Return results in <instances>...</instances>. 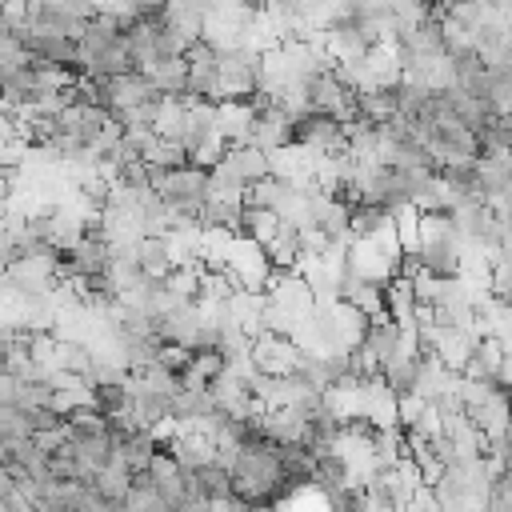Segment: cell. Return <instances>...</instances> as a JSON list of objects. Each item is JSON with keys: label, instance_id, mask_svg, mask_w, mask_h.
Returning <instances> with one entry per match:
<instances>
[{"label": "cell", "instance_id": "6da1fadb", "mask_svg": "<svg viewBox=\"0 0 512 512\" xmlns=\"http://www.w3.org/2000/svg\"><path fill=\"white\" fill-rule=\"evenodd\" d=\"M228 476H232V496H236L240 508L280 504L288 496L284 484H280V464H276V444L272 440L240 444L236 456L228 460Z\"/></svg>", "mask_w": 512, "mask_h": 512}, {"label": "cell", "instance_id": "7a4b0ae2", "mask_svg": "<svg viewBox=\"0 0 512 512\" xmlns=\"http://www.w3.org/2000/svg\"><path fill=\"white\" fill-rule=\"evenodd\" d=\"M156 188H160L164 204L172 208V220H196L200 204L208 200V168L188 160V164L164 172Z\"/></svg>", "mask_w": 512, "mask_h": 512}, {"label": "cell", "instance_id": "3957f363", "mask_svg": "<svg viewBox=\"0 0 512 512\" xmlns=\"http://www.w3.org/2000/svg\"><path fill=\"white\" fill-rule=\"evenodd\" d=\"M216 68H220V100H224V96H244V92L260 88L264 52L252 48V44L216 48Z\"/></svg>", "mask_w": 512, "mask_h": 512}, {"label": "cell", "instance_id": "277c9868", "mask_svg": "<svg viewBox=\"0 0 512 512\" xmlns=\"http://www.w3.org/2000/svg\"><path fill=\"white\" fill-rule=\"evenodd\" d=\"M292 144L308 152H344V120L320 108H304L292 116Z\"/></svg>", "mask_w": 512, "mask_h": 512}, {"label": "cell", "instance_id": "5b68a950", "mask_svg": "<svg viewBox=\"0 0 512 512\" xmlns=\"http://www.w3.org/2000/svg\"><path fill=\"white\" fill-rule=\"evenodd\" d=\"M416 136L428 144V152L436 156V164H452V160H476V132L464 128L460 120H436V124H420Z\"/></svg>", "mask_w": 512, "mask_h": 512}, {"label": "cell", "instance_id": "8992f818", "mask_svg": "<svg viewBox=\"0 0 512 512\" xmlns=\"http://www.w3.org/2000/svg\"><path fill=\"white\" fill-rule=\"evenodd\" d=\"M228 272L240 288H252V292H264L268 280H272V260H268V248L248 240V236H232L228 244Z\"/></svg>", "mask_w": 512, "mask_h": 512}, {"label": "cell", "instance_id": "52a82bcc", "mask_svg": "<svg viewBox=\"0 0 512 512\" xmlns=\"http://www.w3.org/2000/svg\"><path fill=\"white\" fill-rule=\"evenodd\" d=\"M184 64H188V96H204V100H220V68H216V48L196 36L184 48Z\"/></svg>", "mask_w": 512, "mask_h": 512}, {"label": "cell", "instance_id": "ba28073f", "mask_svg": "<svg viewBox=\"0 0 512 512\" xmlns=\"http://www.w3.org/2000/svg\"><path fill=\"white\" fill-rule=\"evenodd\" d=\"M248 144L272 152V148H284L292 144V116L284 108H276L272 100L264 108H252V124H248Z\"/></svg>", "mask_w": 512, "mask_h": 512}, {"label": "cell", "instance_id": "9c48e42d", "mask_svg": "<svg viewBox=\"0 0 512 512\" xmlns=\"http://www.w3.org/2000/svg\"><path fill=\"white\" fill-rule=\"evenodd\" d=\"M352 480V464H348V456L340 452V448H324V452H312V484L324 492V496H332L340 484H348Z\"/></svg>", "mask_w": 512, "mask_h": 512}, {"label": "cell", "instance_id": "30bf717a", "mask_svg": "<svg viewBox=\"0 0 512 512\" xmlns=\"http://www.w3.org/2000/svg\"><path fill=\"white\" fill-rule=\"evenodd\" d=\"M220 164H228L244 184H252V180H260V176H268V152L264 148H256V144H228L224 148V156H220Z\"/></svg>", "mask_w": 512, "mask_h": 512}, {"label": "cell", "instance_id": "8fae6325", "mask_svg": "<svg viewBox=\"0 0 512 512\" xmlns=\"http://www.w3.org/2000/svg\"><path fill=\"white\" fill-rule=\"evenodd\" d=\"M88 400L108 416V412H128L132 408V392H128V372H116V376H104V380H92L88 384Z\"/></svg>", "mask_w": 512, "mask_h": 512}, {"label": "cell", "instance_id": "7c38bea8", "mask_svg": "<svg viewBox=\"0 0 512 512\" xmlns=\"http://www.w3.org/2000/svg\"><path fill=\"white\" fill-rule=\"evenodd\" d=\"M196 480H200V492L208 500V508H220V504H236L232 496V476H228V464L224 460H204L196 468ZM240 508V504H236Z\"/></svg>", "mask_w": 512, "mask_h": 512}, {"label": "cell", "instance_id": "4fadbf2b", "mask_svg": "<svg viewBox=\"0 0 512 512\" xmlns=\"http://www.w3.org/2000/svg\"><path fill=\"white\" fill-rule=\"evenodd\" d=\"M276 228H280V216L272 212V208H252V204H244L240 208V220H236V236H248V240H256V244H272L276 240Z\"/></svg>", "mask_w": 512, "mask_h": 512}, {"label": "cell", "instance_id": "5bb4252c", "mask_svg": "<svg viewBox=\"0 0 512 512\" xmlns=\"http://www.w3.org/2000/svg\"><path fill=\"white\" fill-rule=\"evenodd\" d=\"M356 116L372 120V124H384L396 116V84L388 88H356Z\"/></svg>", "mask_w": 512, "mask_h": 512}, {"label": "cell", "instance_id": "9a60e30c", "mask_svg": "<svg viewBox=\"0 0 512 512\" xmlns=\"http://www.w3.org/2000/svg\"><path fill=\"white\" fill-rule=\"evenodd\" d=\"M152 84L164 92V96H188V64L184 56H172V60H156L148 68Z\"/></svg>", "mask_w": 512, "mask_h": 512}, {"label": "cell", "instance_id": "2e32d148", "mask_svg": "<svg viewBox=\"0 0 512 512\" xmlns=\"http://www.w3.org/2000/svg\"><path fill=\"white\" fill-rule=\"evenodd\" d=\"M140 160H144L148 168H156V172H172V168L188 164V152H184V144H180V140L156 136V140H152V144L140 152Z\"/></svg>", "mask_w": 512, "mask_h": 512}, {"label": "cell", "instance_id": "e0dca14e", "mask_svg": "<svg viewBox=\"0 0 512 512\" xmlns=\"http://www.w3.org/2000/svg\"><path fill=\"white\" fill-rule=\"evenodd\" d=\"M128 484H132V472H128V468H116V464H104V468L96 472V480H92V488L100 492L104 508H120Z\"/></svg>", "mask_w": 512, "mask_h": 512}, {"label": "cell", "instance_id": "ac0fdd59", "mask_svg": "<svg viewBox=\"0 0 512 512\" xmlns=\"http://www.w3.org/2000/svg\"><path fill=\"white\" fill-rule=\"evenodd\" d=\"M136 260H140V268H144L148 276H164V272L172 268L168 248H164V240H160V236H144V240L136 244Z\"/></svg>", "mask_w": 512, "mask_h": 512}, {"label": "cell", "instance_id": "d6986e66", "mask_svg": "<svg viewBox=\"0 0 512 512\" xmlns=\"http://www.w3.org/2000/svg\"><path fill=\"white\" fill-rule=\"evenodd\" d=\"M488 292H492L496 300H512V256H496V252H492Z\"/></svg>", "mask_w": 512, "mask_h": 512}]
</instances>
